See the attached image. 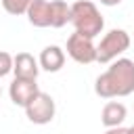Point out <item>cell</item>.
Here are the masks:
<instances>
[{"label": "cell", "mask_w": 134, "mask_h": 134, "mask_svg": "<svg viewBox=\"0 0 134 134\" xmlns=\"http://www.w3.org/2000/svg\"><path fill=\"white\" fill-rule=\"evenodd\" d=\"M94 92L100 98H117L134 92V61L119 57L109 63L107 71H103L94 80Z\"/></svg>", "instance_id": "1"}, {"label": "cell", "mask_w": 134, "mask_h": 134, "mask_svg": "<svg viewBox=\"0 0 134 134\" xmlns=\"http://www.w3.org/2000/svg\"><path fill=\"white\" fill-rule=\"evenodd\" d=\"M71 25L75 27V31H80L88 38H96L105 27V19L94 2L75 0L71 4Z\"/></svg>", "instance_id": "2"}, {"label": "cell", "mask_w": 134, "mask_h": 134, "mask_svg": "<svg viewBox=\"0 0 134 134\" xmlns=\"http://www.w3.org/2000/svg\"><path fill=\"white\" fill-rule=\"evenodd\" d=\"M130 34L121 27H115V29H109L100 42L96 44V61L98 63H111L115 59H119L128 48H130Z\"/></svg>", "instance_id": "3"}, {"label": "cell", "mask_w": 134, "mask_h": 134, "mask_svg": "<svg viewBox=\"0 0 134 134\" xmlns=\"http://www.w3.org/2000/svg\"><path fill=\"white\" fill-rule=\"evenodd\" d=\"M54 113H57V105H54V98L46 92H38L27 105H25V117L36 124V126H46L54 119Z\"/></svg>", "instance_id": "4"}, {"label": "cell", "mask_w": 134, "mask_h": 134, "mask_svg": "<svg viewBox=\"0 0 134 134\" xmlns=\"http://www.w3.org/2000/svg\"><path fill=\"white\" fill-rule=\"evenodd\" d=\"M92 40H94V38H88V36H84V34H80V31H73V34L67 38L65 50H67V54H69L75 63H80V65H90V63L96 61V44H94Z\"/></svg>", "instance_id": "5"}, {"label": "cell", "mask_w": 134, "mask_h": 134, "mask_svg": "<svg viewBox=\"0 0 134 134\" xmlns=\"http://www.w3.org/2000/svg\"><path fill=\"white\" fill-rule=\"evenodd\" d=\"M38 92H40L38 82L31 80V77H15V80L10 82V86H8V96H10L13 105L23 107V109H25V105H27Z\"/></svg>", "instance_id": "6"}, {"label": "cell", "mask_w": 134, "mask_h": 134, "mask_svg": "<svg viewBox=\"0 0 134 134\" xmlns=\"http://www.w3.org/2000/svg\"><path fill=\"white\" fill-rule=\"evenodd\" d=\"M38 63H40V69H44L48 73H57L65 65V50L61 46H57V44L44 46L40 57H38Z\"/></svg>", "instance_id": "7"}, {"label": "cell", "mask_w": 134, "mask_h": 134, "mask_svg": "<svg viewBox=\"0 0 134 134\" xmlns=\"http://www.w3.org/2000/svg\"><path fill=\"white\" fill-rule=\"evenodd\" d=\"M13 73L15 77H31L38 80L40 73V63L31 52H17L13 57Z\"/></svg>", "instance_id": "8"}, {"label": "cell", "mask_w": 134, "mask_h": 134, "mask_svg": "<svg viewBox=\"0 0 134 134\" xmlns=\"http://www.w3.org/2000/svg\"><path fill=\"white\" fill-rule=\"evenodd\" d=\"M25 15L34 27H50V0H31Z\"/></svg>", "instance_id": "9"}, {"label": "cell", "mask_w": 134, "mask_h": 134, "mask_svg": "<svg viewBox=\"0 0 134 134\" xmlns=\"http://www.w3.org/2000/svg\"><path fill=\"white\" fill-rule=\"evenodd\" d=\"M126 115H128V109H126L124 103L109 100V103H105V107L100 111V121H103L105 128H115V126H121L124 124Z\"/></svg>", "instance_id": "10"}, {"label": "cell", "mask_w": 134, "mask_h": 134, "mask_svg": "<svg viewBox=\"0 0 134 134\" xmlns=\"http://www.w3.org/2000/svg\"><path fill=\"white\" fill-rule=\"evenodd\" d=\"M71 23V4L65 0H50V27H63Z\"/></svg>", "instance_id": "11"}, {"label": "cell", "mask_w": 134, "mask_h": 134, "mask_svg": "<svg viewBox=\"0 0 134 134\" xmlns=\"http://www.w3.org/2000/svg\"><path fill=\"white\" fill-rule=\"evenodd\" d=\"M0 2H2V8H4L8 15L19 17V15H25V13H27L31 0H0Z\"/></svg>", "instance_id": "12"}, {"label": "cell", "mask_w": 134, "mask_h": 134, "mask_svg": "<svg viewBox=\"0 0 134 134\" xmlns=\"http://www.w3.org/2000/svg\"><path fill=\"white\" fill-rule=\"evenodd\" d=\"M13 71V54L6 50H0V77L8 75Z\"/></svg>", "instance_id": "13"}, {"label": "cell", "mask_w": 134, "mask_h": 134, "mask_svg": "<svg viewBox=\"0 0 134 134\" xmlns=\"http://www.w3.org/2000/svg\"><path fill=\"white\" fill-rule=\"evenodd\" d=\"M105 134H128V128H124V126H115V128H107V132Z\"/></svg>", "instance_id": "14"}, {"label": "cell", "mask_w": 134, "mask_h": 134, "mask_svg": "<svg viewBox=\"0 0 134 134\" xmlns=\"http://www.w3.org/2000/svg\"><path fill=\"white\" fill-rule=\"evenodd\" d=\"M103 6H117V4H121L124 0H98Z\"/></svg>", "instance_id": "15"}, {"label": "cell", "mask_w": 134, "mask_h": 134, "mask_svg": "<svg viewBox=\"0 0 134 134\" xmlns=\"http://www.w3.org/2000/svg\"><path fill=\"white\" fill-rule=\"evenodd\" d=\"M128 134H134V126H130V128H128Z\"/></svg>", "instance_id": "16"}, {"label": "cell", "mask_w": 134, "mask_h": 134, "mask_svg": "<svg viewBox=\"0 0 134 134\" xmlns=\"http://www.w3.org/2000/svg\"><path fill=\"white\" fill-rule=\"evenodd\" d=\"M0 96H2V88H0Z\"/></svg>", "instance_id": "17"}]
</instances>
